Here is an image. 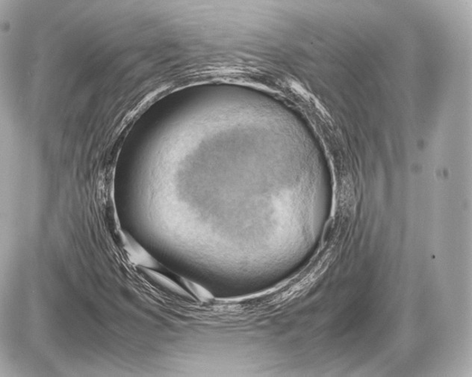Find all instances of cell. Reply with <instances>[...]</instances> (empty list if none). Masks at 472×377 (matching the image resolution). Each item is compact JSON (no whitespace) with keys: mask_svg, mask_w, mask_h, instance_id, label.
Masks as SVG:
<instances>
[{"mask_svg":"<svg viewBox=\"0 0 472 377\" xmlns=\"http://www.w3.org/2000/svg\"><path fill=\"white\" fill-rule=\"evenodd\" d=\"M122 240L129 258L134 265L150 269L158 268V262L129 235L124 234Z\"/></svg>","mask_w":472,"mask_h":377,"instance_id":"6da1fadb","label":"cell"}]
</instances>
